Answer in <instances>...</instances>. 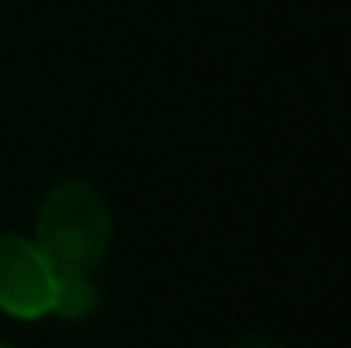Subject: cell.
I'll list each match as a JSON object with an SVG mask.
<instances>
[{
    "label": "cell",
    "instance_id": "4",
    "mask_svg": "<svg viewBox=\"0 0 351 348\" xmlns=\"http://www.w3.org/2000/svg\"><path fill=\"white\" fill-rule=\"evenodd\" d=\"M232 348H290V345L280 342V338L269 335V332H249V335H242Z\"/></svg>",
    "mask_w": 351,
    "mask_h": 348
},
{
    "label": "cell",
    "instance_id": "2",
    "mask_svg": "<svg viewBox=\"0 0 351 348\" xmlns=\"http://www.w3.org/2000/svg\"><path fill=\"white\" fill-rule=\"evenodd\" d=\"M58 270L41 246L17 232H0V311L17 321L51 314Z\"/></svg>",
    "mask_w": 351,
    "mask_h": 348
},
{
    "label": "cell",
    "instance_id": "1",
    "mask_svg": "<svg viewBox=\"0 0 351 348\" xmlns=\"http://www.w3.org/2000/svg\"><path fill=\"white\" fill-rule=\"evenodd\" d=\"M31 239L58 273H93L110 256L113 212L89 181L69 178L41 198Z\"/></svg>",
    "mask_w": 351,
    "mask_h": 348
},
{
    "label": "cell",
    "instance_id": "5",
    "mask_svg": "<svg viewBox=\"0 0 351 348\" xmlns=\"http://www.w3.org/2000/svg\"><path fill=\"white\" fill-rule=\"evenodd\" d=\"M0 348H10V345H3V342H0Z\"/></svg>",
    "mask_w": 351,
    "mask_h": 348
},
{
    "label": "cell",
    "instance_id": "3",
    "mask_svg": "<svg viewBox=\"0 0 351 348\" xmlns=\"http://www.w3.org/2000/svg\"><path fill=\"white\" fill-rule=\"evenodd\" d=\"M99 308V287L93 273H58L55 277V297H51V314L65 321H82Z\"/></svg>",
    "mask_w": 351,
    "mask_h": 348
}]
</instances>
